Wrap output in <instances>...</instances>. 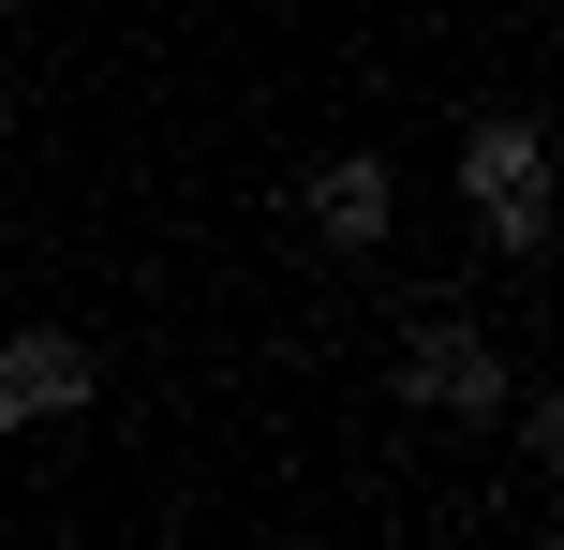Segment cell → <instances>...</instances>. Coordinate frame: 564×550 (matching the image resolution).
<instances>
[{
    "label": "cell",
    "instance_id": "cell-1",
    "mask_svg": "<svg viewBox=\"0 0 564 550\" xmlns=\"http://www.w3.org/2000/svg\"><path fill=\"white\" fill-rule=\"evenodd\" d=\"M460 194L490 208V238H506L520 268L550 254V134L520 105H490V119H460Z\"/></svg>",
    "mask_w": 564,
    "mask_h": 550
},
{
    "label": "cell",
    "instance_id": "cell-2",
    "mask_svg": "<svg viewBox=\"0 0 564 550\" xmlns=\"http://www.w3.org/2000/svg\"><path fill=\"white\" fill-rule=\"evenodd\" d=\"M506 343H490L476 313H431V327H401V402L416 417H506Z\"/></svg>",
    "mask_w": 564,
    "mask_h": 550
},
{
    "label": "cell",
    "instance_id": "cell-3",
    "mask_svg": "<svg viewBox=\"0 0 564 550\" xmlns=\"http://www.w3.org/2000/svg\"><path fill=\"white\" fill-rule=\"evenodd\" d=\"M105 402V357L75 327H0V432H59Z\"/></svg>",
    "mask_w": 564,
    "mask_h": 550
},
{
    "label": "cell",
    "instance_id": "cell-4",
    "mask_svg": "<svg viewBox=\"0 0 564 550\" xmlns=\"http://www.w3.org/2000/svg\"><path fill=\"white\" fill-rule=\"evenodd\" d=\"M312 238H327V254H371V238L401 224V179H387V149H341V164H312Z\"/></svg>",
    "mask_w": 564,
    "mask_h": 550
},
{
    "label": "cell",
    "instance_id": "cell-5",
    "mask_svg": "<svg viewBox=\"0 0 564 550\" xmlns=\"http://www.w3.org/2000/svg\"><path fill=\"white\" fill-rule=\"evenodd\" d=\"M506 432H520V462H535V476L564 462V402H550V387H506Z\"/></svg>",
    "mask_w": 564,
    "mask_h": 550
}]
</instances>
